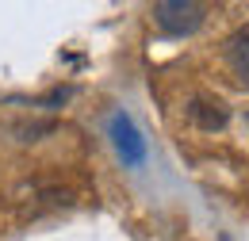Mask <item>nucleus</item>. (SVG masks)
<instances>
[{"instance_id": "obj_5", "label": "nucleus", "mask_w": 249, "mask_h": 241, "mask_svg": "<svg viewBox=\"0 0 249 241\" xmlns=\"http://www.w3.org/2000/svg\"><path fill=\"white\" fill-rule=\"evenodd\" d=\"M246 126H249V107H246Z\"/></svg>"}, {"instance_id": "obj_4", "label": "nucleus", "mask_w": 249, "mask_h": 241, "mask_svg": "<svg viewBox=\"0 0 249 241\" xmlns=\"http://www.w3.org/2000/svg\"><path fill=\"white\" fill-rule=\"evenodd\" d=\"M226 65H230V73L249 88V27L234 31V34L226 38Z\"/></svg>"}, {"instance_id": "obj_3", "label": "nucleus", "mask_w": 249, "mask_h": 241, "mask_svg": "<svg viewBox=\"0 0 249 241\" xmlns=\"http://www.w3.org/2000/svg\"><path fill=\"white\" fill-rule=\"evenodd\" d=\"M188 119L196 122L199 130H222L230 122V107L222 100H211V96H196L188 103Z\"/></svg>"}, {"instance_id": "obj_1", "label": "nucleus", "mask_w": 249, "mask_h": 241, "mask_svg": "<svg viewBox=\"0 0 249 241\" xmlns=\"http://www.w3.org/2000/svg\"><path fill=\"white\" fill-rule=\"evenodd\" d=\"M203 19H207V4H196V0H161V4H154V23L173 38L199 31Z\"/></svg>"}, {"instance_id": "obj_2", "label": "nucleus", "mask_w": 249, "mask_h": 241, "mask_svg": "<svg viewBox=\"0 0 249 241\" xmlns=\"http://www.w3.org/2000/svg\"><path fill=\"white\" fill-rule=\"evenodd\" d=\"M107 138H111L115 153L123 157V165L138 169V165L146 161V138H142V130L134 126V119H130L126 111H115V115L107 119Z\"/></svg>"}]
</instances>
